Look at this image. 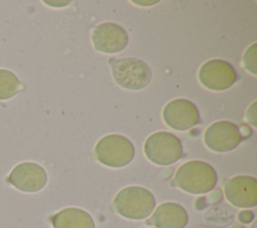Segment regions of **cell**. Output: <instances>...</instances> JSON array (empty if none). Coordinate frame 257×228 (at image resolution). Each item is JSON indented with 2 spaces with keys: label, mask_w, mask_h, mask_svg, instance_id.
<instances>
[{
  "label": "cell",
  "mask_w": 257,
  "mask_h": 228,
  "mask_svg": "<svg viewBox=\"0 0 257 228\" xmlns=\"http://www.w3.org/2000/svg\"><path fill=\"white\" fill-rule=\"evenodd\" d=\"M217 180V173L210 164L194 160L188 161L178 168L172 184L189 194L200 195L213 190Z\"/></svg>",
  "instance_id": "cell-1"
},
{
  "label": "cell",
  "mask_w": 257,
  "mask_h": 228,
  "mask_svg": "<svg viewBox=\"0 0 257 228\" xmlns=\"http://www.w3.org/2000/svg\"><path fill=\"white\" fill-rule=\"evenodd\" d=\"M117 214L131 220H143L149 217L155 207L156 199L146 188L128 186L117 192L113 199Z\"/></svg>",
  "instance_id": "cell-2"
},
{
  "label": "cell",
  "mask_w": 257,
  "mask_h": 228,
  "mask_svg": "<svg viewBox=\"0 0 257 228\" xmlns=\"http://www.w3.org/2000/svg\"><path fill=\"white\" fill-rule=\"evenodd\" d=\"M108 63L114 81L125 89H143L152 79V71L142 59L135 57L110 58Z\"/></svg>",
  "instance_id": "cell-3"
},
{
  "label": "cell",
  "mask_w": 257,
  "mask_h": 228,
  "mask_svg": "<svg viewBox=\"0 0 257 228\" xmlns=\"http://www.w3.org/2000/svg\"><path fill=\"white\" fill-rule=\"evenodd\" d=\"M96 160L109 168L127 166L135 157V147L125 137L117 134L102 137L94 147Z\"/></svg>",
  "instance_id": "cell-4"
},
{
  "label": "cell",
  "mask_w": 257,
  "mask_h": 228,
  "mask_svg": "<svg viewBox=\"0 0 257 228\" xmlns=\"http://www.w3.org/2000/svg\"><path fill=\"white\" fill-rule=\"evenodd\" d=\"M148 160L159 166H169L183 156L181 141L169 132H157L148 137L144 145Z\"/></svg>",
  "instance_id": "cell-5"
},
{
  "label": "cell",
  "mask_w": 257,
  "mask_h": 228,
  "mask_svg": "<svg viewBox=\"0 0 257 228\" xmlns=\"http://www.w3.org/2000/svg\"><path fill=\"white\" fill-rule=\"evenodd\" d=\"M199 81L210 90L221 91L231 87L237 80L234 67L225 60L212 59L206 61L199 69Z\"/></svg>",
  "instance_id": "cell-6"
},
{
  "label": "cell",
  "mask_w": 257,
  "mask_h": 228,
  "mask_svg": "<svg viewBox=\"0 0 257 228\" xmlns=\"http://www.w3.org/2000/svg\"><path fill=\"white\" fill-rule=\"evenodd\" d=\"M242 141L237 125L228 121H219L210 125L204 133V143L208 149L217 153L234 150Z\"/></svg>",
  "instance_id": "cell-7"
},
{
  "label": "cell",
  "mask_w": 257,
  "mask_h": 228,
  "mask_svg": "<svg viewBox=\"0 0 257 228\" xmlns=\"http://www.w3.org/2000/svg\"><path fill=\"white\" fill-rule=\"evenodd\" d=\"M7 181L17 190L35 193L42 190L47 183L45 169L34 162H22L10 172Z\"/></svg>",
  "instance_id": "cell-8"
},
{
  "label": "cell",
  "mask_w": 257,
  "mask_h": 228,
  "mask_svg": "<svg viewBox=\"0 0 257 228\" xmlns=\"http://www.w3.org/2000/svg\"><path fill=\"white\" fill-rule=\"evenodd\" d=\"M165 124L176 131H188L200 122L197 106L185 98H176L169 101L163 109Z\"/></svg>",
  "instance_id": "cell-9"
},
{
  "label": "cell",
  "mask_w": 257,
  "mask_h": 228,
  "mask_svg": "<svg viewBox=\"0 0 257 228\" xmlns=\"http://www.w3.org/2000/svg\"><path fill=\"white\" fill-rule=\"evenodd\" d=\"M91 41L95 50L112 54L122 51L128 43V35L120 25L112 22L98 24L91 33Z\"/></svg>",
  "instance_id": "cell-10"
},
{
  "label": "cell",
  "mask_w": 257,
  "mask_h": 228,
  "mask_svg": "<svg viewBox=\"0 0 257 228\" xmlns=\"http://www.w3.org/2000/svg\"><path fill=\"white\" fill-rule=\"evenodd\" d=\"M227 201L238 208H252L257 205V180L240 175L228 179L224 184Z\"/></svg>",
  "instance_id": "cell-11"
},
{
  "label": "cell",
  "mask_w": 257,
  "mask_h": 228,
  "mask_svg": "<svg viewBox=\"0 0 257 228\" xmlns=\"http://www.w3.org/2000/svg\"><path fill=\"white\" fill-rule=\"evenodd\" d=\"M188 213L183 206L175 202H164L154 211L147 224L156 228H185Z\"/></svg>",
  "instance_id": "cell-12"
},
{
  "label": "cell",
  "mask_w": 257,
  "mask_h": 228,
  "mask_svg": "<svg viewBox=\"0 0 257 228\" xmlns=\"http://www.w3.org/2000/svg\"><path fill=\"white\" fill-rule=\"evenodd\" d=\"M53 228H95L93 218L83 209L68 207L51 217Z\"/></svg>",
  "instance_id": "cell-13"
},
{
  "label": "cell",
  "mask_w": 257,
  "mask_h": 228,
  "mask_svg": "<svg viewBox=\"0 0 257 228\" xmlns=\"http://www.w3.org/2000/svg\"><path fill=\"white\" fill-rule=\"evenodd\" d=\"M20 85V80L14 72L0 68V100L15 96L19 91Z\"/></svg>",
  "instance_id": "cell-14"
},
{
  "label": "cell",
  "mask_w": 257,
  "mask_h": 228,
  "mask_svg": "<svg viewBox=\"0 0 257 228\" xmlns=\"http://www.w3.org/2000/svg\"><path fill=\"white\" fill-rule=\"evenodd\" d=\"M243 65L247 71L256 75V43L247 48L243 55Z\"/></svg>",
  "instance_id": "cell-15"
},
{
  "label": "cell",
  "mask_w": 257,
  "mask_h": 228,
  "mask_svg": "<svg viewBox=\"0 0 257 228\" xmlns=\"http://www.w3.org/2000/svg\"><path fill=\"white\" fill-rule=\"evenodd\" d=\"M247 121L253 126L256 127V101H253V103L249 106L247 111Z\"/></svg>",
  "instance_id": "cell-16"
},
{
  "label": "cell",
  "mask_w": 257,
  "mask_h": 228,
  "mask_svg": "<svg viewBox=\"0 0 257 228\" xmlns=\"http://www.w3.org/2000/svg\"><path fill=\"white\" fill-rule=\"evenodd\" d=\"M253 218H254L253 213L251 211H247V210L240 212L238 215V219L242 223H250L253 220Z\"/></svg>",
  "instance_id": "cell-17"
},
{
  "label": "cell",
  "mask_w": 257,
  "mask_h": 228,
  "mask_svg": "<svg viewBox=\"0 0 257 228\" xmlns=\"http://www.w3.org/2000/svg\"><path fill=\"white\" fill-rule=\"evenodd\" d=\"M231 228H243L242 226H239V225H235V226H233V227H231Z\"/></svg>",
  "instance_id": "cell-18"
},
{
  "label": "cell",
  "mask_w": 257,
  "mask_h": 228,
  "mask_svg": "<svg viewBox=\"0 0 257 228\" xmlns=\"http://www.w3.org/2000/svg\"><path fill=\"white\" fill-rule=\"evenodd\" d=\"M251 228H256V223H255V222L253 223V225L251 226Z\"/></svg>",
  "instance_id": "cell-19"
}]
</instances>
